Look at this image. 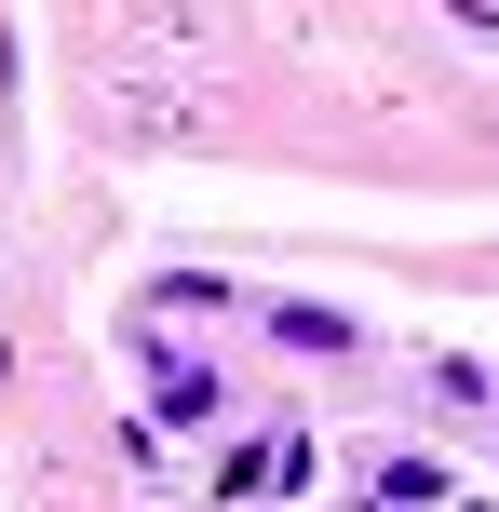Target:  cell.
Masks as SVG:
<instances>
[{"label":"cell","instance_id":"obj_2","mask_svg":"<svg viewBox=\"0 0 499 512\" xmlns=\"http://www.w3.org/2000/svg\"><path fill=\"white\" fill-rule=\"evenodd\" d=\"M378 512H446V459H378Z\"/></svg>","mask_w":499,"mask_h":512},{"label":"cell","instance_id":"obj_1","mask_svg":"<svg viewBox=\"0 0 499 512\" xmlns=\"http://www.w3.org/2000/svg\"><path fill=\"white\" fill-rule=\"evenodd\" d=\"M297 472H311V459H297V432H270L257 459H230L216 486H230V499H270V486H297Z\"/></svg>","mask_w":499,"mask_h":512}]
</instances>
